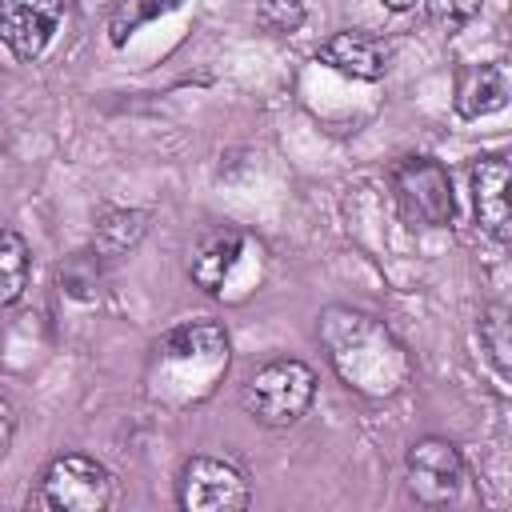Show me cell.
I'll return each mask as SVG.
<instances>
[{"label":"cell","mask_w":512,"mask_h":512,"mask_svg":"<svg viewBox=\"0 0 512 512\" xmlns=\"http://www.w3.org/2000/svg\"><path fill=\"white\" fill-rule=\"evenodd\" d=\"M320 340L328 348L336 376L364 396H392L412 376L404 344L368 312L328 308L320 316Z\"/></svg>","instance_id":"1"},{"label":"cell","mask_w":512,"mask_h":512,"mask_svg":"<svg viewBox=\"0 0 512 512\" xmlns=\"http://www.w3.org/2000/svg\"><path fill=\"white\" fill-rule=\"evenodd\" d=\"M312 400H316V372L292 356L260 364L240 388V408L264 428H292L312 408Z\"/></svg>","instance_id":"2"},{"label":"cell","mask_w":512,"mask_h":512,"mask_svg":"<svg viewBox=\"0 0 512 512\" xmlns=\"http://www.w3.org/2000/svg\"><path fill=\"white\" fill-rule=\"evenodd\" d=\"M112 496H116V484L100 460L84 452H64L44 468L28 504L44 512H104Z\"/></svg>","instance_id":"3"},{"label":"cell","mask_w":512,"mask_h":512,"mask_svg":"<svg viewBox=\"0 0 512 512\" xmlns=\"http://www.w3.org/2000/svg\"><path fill=\"white\" fill-rule=\"evenodd\" d=\"M392 196L404 212V220L424 228H444L456 212L448 168L432 156H404L392 168Z\"/></svg>","instance_id":"4"},{"label":"cell","mask_w":512,"mask_h":512,"mask_svg":"<svg viewBox=\"0 0 512 512\" xmlns=\"http://www.w3.org/2000/svg\"><path fill=\"white\" fill-rule=\"evenodd\" d=\"M464 488V456L444 436H424L408 448V492L424 508H444Z\"/></svg>","instance_id":"5"},{"label":"cell","mask_w":512,"mask_h":512,"mask_svg":"<svg viewBox=\"0 0 512 512\" xmlns=\"http://www.w3.org/2000/svg\"><path fill=\"white\" fill-rule=\"evenodd\" d=\"M176 500L188 512H240L248 508V480L236 464L216 460V456H192L180 468Z\"/></svg>","instance_id":"6"},{"label":"cell","mask_w":512,"mask_h":512,"mask_svg":"<svg viewBox=\"0 0 512 512\" xmlns=\"http://www.w3.org/2000/svg\"><path fill=\"white\" fill-rule=\"evenodd\" d=\"M64 0H0V40L16 60H36L56 36Z\"/></svg>","instance_id":"7"},{"label":"cell","mask_w":512,"mask_h":512,"mask_svg":"<svg viewBox=\"0 0 512 512\" xmlns=\"http://www.w3.org/2000/svg\"><path fill=\"white\" fill-rule=\"evenodd\" d=\"M156 360L160 364H196L204 372H220L228 364V336L216 320H184L176 328H168L160 340H156Z\"/></svg>","instance_id":"8"},{"label":"cell","mask_w":512,"mask_h":512,"mask_svg":"<svg viewBox=\"0 0 512 512\" xmlns=\"http://www.w3.org/2000/svg\"><path fill=\"white\" fill-rule=\"evenodd\" d=\"M508 160L500 152L492 156H480L472 164V208H476V220L480 228L492 236V240H508L512 232V200H508Z\"/></svg>","instance_id":"9"},{"label":"cell","mask_w":512,"mask_h":512,"mask_svg":"<svg viewBox=\"0 0 512 512\" xmlns=\"http://www.w3.org/2000/svg\"><path fill=\"white\" fill-rule=\"evenodd\" d=\"M316 60L336 68L340 76H352V80H380L388 72V48L360 32V28H340L332 32L320 48H316Z\"/></svg>","instance_id":"10"},{"label":"cell","mask_w":512,"mask_h":512,"mask_svg":"<svg viewBox=\"0 0 512 512\" xmlns=\"http://www.w3.org/2000/svg\"><path fill=\"white\" fill-rule=\"evenodd\" d=\"M240 252H244V232L232 228V224H216V228L200 232V240L192 244V252H188V276L196 280V288H204V292L216 296L224 288L228 272L236 268Z\"/></svg>","instance_id":"11"},{"label":"cell","mask_w":512,"mask_h":512,"mask_svg":"<svg viewBox=\"0 0 512 512\" xmlns=\"http://www.w3.org/2000/svg\"><path fill=\"white\" fill-rule=\"evenodd\" d=\"M508 104V72L500 64H464L456 72V112L480 120Z\"/></svg>","instance_id":"12"},{"label":"cell","mask_w":512,"mask_h":512,"mask_svg":"<svg viewBox=\"0 0 512 512\" xmlns=\"http://www.w3.org/2000/svg\"><path fill=\"white\" fill-rule=\"evenodd\" d=\"M144 228H148V212H136V208H112V212H104V216L96 220V236H92L96 256H100V260L124 256L128 248L140 244Z\"/></svg>","instance_id":"13"},{"label":"cell","mask_w":512,"mask_h":512,"mask_svg":"<svg viewBox=\"0 0 512 512\" xmlns=\"http://www.w3.org/2000/svg\"><path fill=\"white\" fill-rule=\"evenodd\" d=\"M28 268H32V256H28L24 236L12 228H0V308L16 304L24 296Z\"/></svg>","instance_id":"14"},{"label":"cell","mask_w":512,"mask_h":512,"mask_svg":"<svg viewBox=\"0 0 512 512\" xmlns=\"http://www.w3.org/2000/svg\"><path fill=\"white\" fill-rule=\"evenodd\" d=\"M180 4H184V0H116L112 12H108V40L120 48V44H128V36H132L136 28L152 24L156 16L176 12Z\"/></svg>","instance_id":"15"},{"label":"cell","mask_w":512,"mask_h":512,"mask_svg":"<svg viewBox=\"0 0 512 512\" xmlns=\"http://www.w3.org/2000/svg\"><path fill=\"white\" fill-rule=\"evenodd\" d=\"M480 344L492 356L496 372L508 376L512 372V328H508V308L504 304L484 308V316H480Z\"/></svg>","instance_id":"16"},{"label":"cell","mask_w":512,"mask_h":512,"mask_svg":"<svg viewBox=\"0 0 512 512\" xmlns=\"http://www.w3.org/2000/svg\"><path fill=\"white\" fill-rule=\"evenodd\" d=\"M304 0H260L256 4V24L264 32H276V36H292L300 32L304 24Z\"/></svg>","instance_id":"17"},{"label":"cell","mask_w":512,"mask_h":512,"mask_svg":"<svg viewBox=\"0 0 512 512\" xmlns=\"http://www.w3.org/2000/svg\"><path fill=\"white\" fill-rule=\"evenodd\" d=\"M96 280H100V256L80 252V256H72V260L60 268V288H64L68 296H76V300H88L92 288H96Z\"/></svg>","instance_id":"18"},{"label":"cell","mask_w":512,"mask_h":512,"mask_svg":"<svg viewBox=\"0 0 512 512\" xmlns=\"http://www.w3.org/2000/svg\"><path fill=\"white\" fill-rule=\"evenodd\" d=\"M424 4H428V16H432L444 32H460V28L480 12L484 0H424Z\"/></svg>","instance_id":"19"},{"label":"cell","mask_w":512,"mask_h":512,"mask_svg":"<svg viewBox=\"0 0 512 512\" xmlns=\"http://www.w3.org/2000/svg\"><path fill=\"white\" fill-rule=\"evenodd\" d=\"M12 436H16V408L8 400H0V460L12 448Z\"/></svg>","instance_id":"20"},{"label":"cell","mask_w":512,"mask_h":512,"mask_svg":"<svg viewBox=\"0 0 512 512\" xmlns=\"http://www.w3.org/2000/svg\"><path fill=\"white\" fill-rule=\"evenodd\" d=\"M380 4H384V8H392V12H404V8H412L416 0H380Z\"/></svg>","instance_id":"21"}]
</instances>
